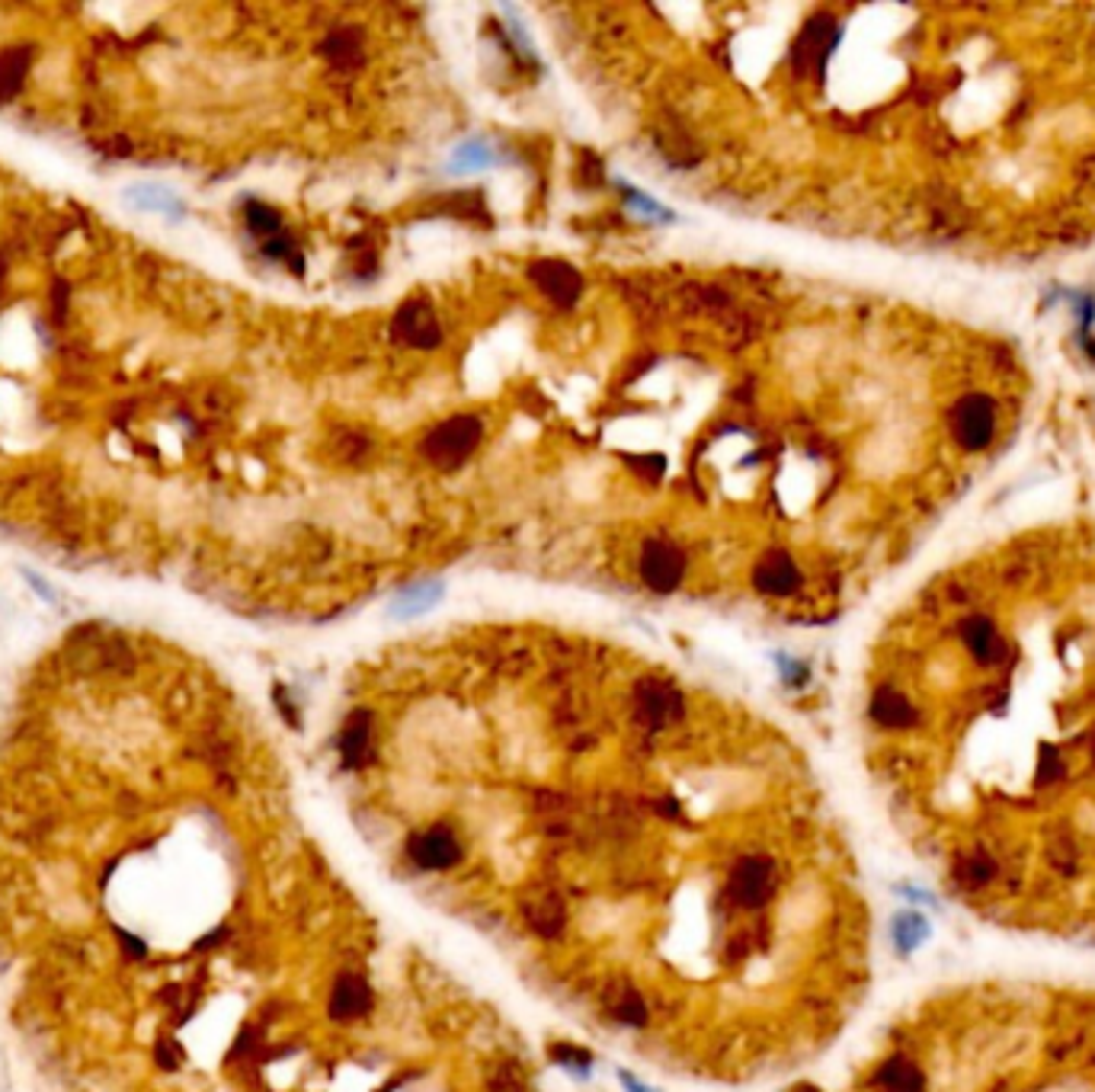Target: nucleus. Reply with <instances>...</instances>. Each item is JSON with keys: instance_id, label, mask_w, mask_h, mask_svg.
Masks as SVG:
<instances>
[{"instance_id": "obj_1", "label": "nucleus", "mask_w": 1095, "mask_h": 1092, "mask_svg": "<svg viewBox=\"0 0 1095 1092\" xmlns=\"http://www.w3.org/2000/svg\"><path fill=\"white\" fill-rule=\"evenodd\" d=\"M350 804L391 871L538 990L669 1073L782 1077L871 983L840 817L775 734L692 727L644 683L624 727L343 731Z\"/></svg>"}, {"instance_id": "obj_2", "label": "nucleus", "mask_w": 1095, "mask_h": 1092, "mask_svg": "<svg viewBox=\"0 0 1095 1092\" xmlns=\"http://www.w3.org/2000/svg\"><path fill=\"white\" fill-rule=\"evenodd\" d=\"M864 765L961 910L1095 942V532L967 558L874 664Z\"/></svg>"}, {"instance_id": "obj_3", "label": "nucleus", "mask_w": 1095, "mask_h": 1092, "mask_svg": "<svg viewBox=\"0 0 1095 1092\" xmlns=\"http://www.w3.org/2000/svg\"><path fill=\"white\" fill-rule=\"evenodd\" d=\"M842 1092H1095V983H941L874 1034Z\"/></svg>"}, {"instance_id": "obj_4", "label": "nucleus", "mask_w": 1095, "mask_h": 1092, "mask_svg": "<svg viewBox=\"0 0 1095 1092\" xmlns=\"http://www.w3.org/2000/svg\"><path fill=\"white\" fill-rule=\"evenodd\" d=\"M439 599H442V583H420V587L403 590L401 596L394 599V612H401V619H410L432 609Z\"/></svg>"}, {"instance_id": "obj_5", "label": "nucleus", "mask_w": 1095, "mask_h": 1092, "mask_svg": "<svg viewBox=\"0 0 1095 1092\" xmlns=\"http://www.w3.org/2000/svg\"><path fill=\"white\" fill-rule=\"evenodd\" d=\"M490 164V151L480 145V141H465L455 155H451V170L458 174H468V170H480Z\"/></svg>"}]
</instances>
